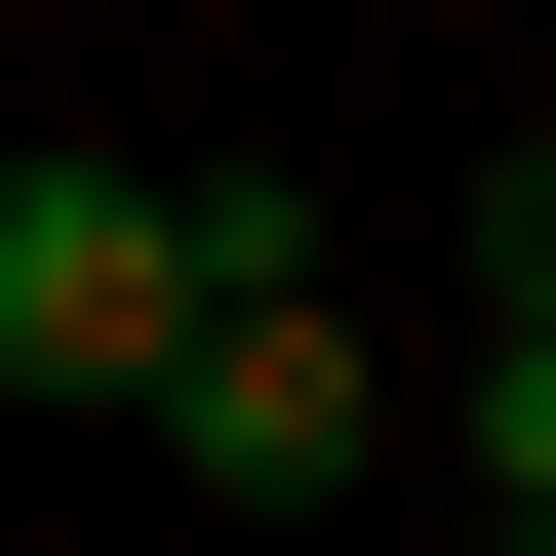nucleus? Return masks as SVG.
Listing matches in <instances>:
<instances>
[{"mask_svg": "<svg viewBox=\"0 0 556 556\" xmlns=\"http://www.w3.org/2000/svg\"><path fill=\"white\" fill-rule=\"evenodd\" d=\"M160 477H239V517H318V477H397V358H358V278L278 239V199H199V318H160V397H119Z\"/></svg>", "mask_w": 556, "mask_h": 556, "instance_id": "nucleus-1", "label": "nucleus"}, {"mask_svg": "<svg viewBox=\"0 0 556 556\" xmlns=\"http://www.w3.org/2000/svg\"><path fill=\"white\" fill-rule=\"evenodd\" d=\"M160 318H199V199L160 160H0V397H40V438H119Z\"/></svg>", "mask_w": 556, "mask_h": 556, "instance_id": "nucleus-2", "label": "nucleus"}, {"mask_svg": "<svg viewBox=\"0 0 556 556\" xmlns=\"http://www.w3.org/2000/svg\"><path fill=\"white\" fill-rule=\"evenodd\" d=\"M438 477H477V517H556V318H477V397H438Z\"/></svg>", "mask_w": 556, "mask_h": 556, "instance_id": "nucleus-3", "label": "nucleus"}, {"mask_svg": "<svg viewBox=\"0 0 556 556\" xmlns=\"http://www.w3.org/2000/svg\"><path fill=\"white\" fill-rule=\"evenodd\" d=\"M477 556H556V517H477Z\"/></svg>", "mask_w": 556, "mask_h": 556, "instance_id": "nucleus-4", "label": "nucleus"}]
</instances>
